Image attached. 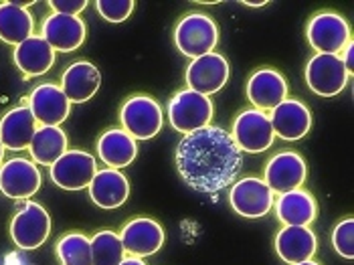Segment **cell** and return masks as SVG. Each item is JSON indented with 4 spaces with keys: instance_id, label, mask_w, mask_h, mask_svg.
Segmentation results:
<instances>
[{
    "instance_id": "1",
    "label": "cell",
    "mask_w": 354,
    "mask_h": 265,
    "mask_svg": "<svg viewBox=\"0 0 354 265\" xmlns=\"http://www.w3.org/2000/svg\"><path fill=\"white\" fill-rule=\"evenodd\" d=\"M176 172L183 183L203 194H217L237 181L243 152L231 134L218 126L187 134L174 150Z\"/></svg>"
},
{
    "instance_id": "2",
    "label": "cell",
    "mask_w": 354,
    "mask_h": 265,
    "mask_svg": "<svg viewBox=\"0 0 354 265\" xmlns=\"http://www.w3.org/2000/svg\"><path fill=\"white\" fill-rule=\"evenodd\" d=\"M215 116L213 100L196 91L185 89L172 95L168 102V122L180 134H192L211 126Z\"/></svg>"
},
{
    "instance_id": "3",
    "label": "cell",
    "mask_w": 354,
    "mask_h": 265,
    "mask_svg": "<svg viewBox=\"0 0 354 265\" xmlns=\"http://www.w3.org/2000/svg\"><path fill=\"white\" fill-rule=\"evenodd\" d=\"M217 43V23L203 12H191V15L183 17L174 28V45L189 59L213 53Z\"/></svg>"
},
{
    "instance_id": "4",
    "label": "cell",
    "mask_w": 354,
    "mask_h": 265,
    "mask_svg": "<svg viewBox=\"0 0 354 265\" xmlns=\"http://www.w3.org/2000/svg\"><path fill=\"white\" fill-rule=\"evenodd\" d=\"M120 124L134 140H152L162 130V107L150 95H134L120 107Z\"/></svg>"
},
{
    "instance_id": "5",
    "label": "cell",
    "mask_w": 354,
    "mask_h": 265,
    "mask_svg": "<svg viewBox=\"0 0 354 265\" xmlns=\"http://www.w3.org/2000/svg\"><path fill=\"white\" fill-rule=\"evenodd\" d=\"M306 35L310 47L320 55H340L353 41L346 19L332 10L316 12L308 23Z\"/></svg>"
},
{
    "instance_id": "6",
    "label": "cell",
    "mask_w": 354,
    "mask_h": 265,
    "mask_svg": "<svg viewBox=\"0 0 354 265\" xmlns=\"http://www.w3.org/2000/svg\"><path fill=\"white\" fill-rule=\"evenodd\" d=\"M51 235V214L39 203L27 201L10 221V237L19 249L35 251Z\"/></svg>"
},
{
    "instance_id": "7",
    "label": "cell",
    "mask_w": 354,
    "mask_h": 265,
    "mask_svg": "<svg viewBox=\"0 0 354 265\" xmlns=\"http://www.w3.org/2000/svg\"><path fill=\"white\" fill-rule=\"evenodd\" d=\"M231 138H233L235 146L247 154H261V152L270 150L273 140H275L270 116L255 107L241 111L233 122Z\"/></svg>"
},
{
    "instance_id": "8",
    "label": "cell",
    "mask_w": 354,
    "mask_h": 265,
    "mask_svg": "<svg viewBox=\"0 0 354 265\" xmlns=\"http://www.w3.org/2000/svg\"><path fill=\"white\" fill-rule=\"evenodd\" d=\"M348 71L340 55L316 53L306 65V83L320 98H334L348 85Z\"/></svg>"
},
{
    "instance_id": "9",
    "label": "cell",
    "mask_w": 354,
    "mask_h": 265,
    "mask_svg": "<svg viewBox=\"0 0 354 265\" xmlns=\"http://www.w3.org/2000/svg\"><path fill=\"white\" fill-rule=\"evenodd\" d=\"M229 75H231L229 61L223 55L213 51V53L192 59L187 67L185 80L191 91L211 98L227 85Z\"/></svg>"
},
{
    "instance_id": "10",
    "label": "cell",
    "mask_w": 354,
    "mask_h": 265,
    "mask_svg": "<svg viewBox=\"0 0 354 265\" xmlns=\"http://www.w3.org/2000/svg\"><path fill=\"white\" fill-rule=\"evenodd\" d=\"M275 194L261 179L247 176L231 185L229 205L231 209L245 219H261L272 211Z\"/></svg>"
},
{
    "instance_id": "11",
    "label": "cell",
    "mask_w": 354,
    "mask_h": 265,
    "mask_svg": "<svg viewBox=\"0 0 354 265\" xmlns=\"http://www.w3.org/2000/svg\"><path fill=\"white\" fill-rule=\"evenodd\" d=\"M51 168V183L63 190H83L91 185L95 172H97V162L83 150H67L61 158L55 162Z\"/></svg>"
},
{
    "instance_id": "12",
    "label": "cell",
    "mask_w": 354,
    "mask_h": 265,
    "mask_svg": "<svg viewBox=\"0 0 354 265\" xmlns=\"http://www.w3.org/2000/svg\"><path fill=\"white\" fill-rule=\"evenodd\" d=\"M120 241L124 245V251L130 253V257L144 259V257L156 255L162 249L166 233L158 221L140 217L124 225L120 233Z\"/></svg>"
},
{
    "instance_id": "13",
    "label": "cell",
    "mask_w": 354,
    "mask_h": 265,
    "mask_svg": "<svg viewBox=\"0 0 354 265\" xmlns=\"http://www.w3.org/2000/svg\"><path fill=\"white\" fill-rule=\"evenodd\" d=\"M41 170L32 160L17 156L0 166V190L8 199H28L41 188Z\"/></svg>"
},
{
    "instance_id": "14",
    "label": "cell",
    "mask_w": 354,
    "mask_h": 265,
    "mask_svg": "<svg viewBox=\"0 0 354 265\" xmlns=\"http://www.w3.org/2000/svg\"><path fill=\"white\" fill-rule=\"evenodd\" d=\"M306 172L308 168L300 154L294 150H283L266 164V172L261 181L272 188L273 194L275 192L283 194L300 188L306 181Z\"/></svg>"
},
{
    "instance_id": "15",
    "label": "cell",
    "mask_w": 354,
    "mask_h": 265,
    "mask_svg": "<svg viewBox=\"0 0 354 265\" xmlns=\"http://www.w3.org/2000/svg\"><path fill=\"white\" fill-rule=\"evenodd\" d=\"M28 109L37 124L41 126H59L69 118L71 104L55 83H41L32 89L28 98Z\"/></svg>"
},
{
    "instance_id": "16",
    "label": "cell",
    "mask_w": 354,
    "mask_h": 265,
    "mask_svg": "<svg viewBox=\"0 0 354 265\" xmlns=\"http://www.w3.org/2000/svg\"><path fill=\"white\" fill-rule=\"evenodd\" d=\"M41 37L49 43L55 53H71L83 45L87 37V25L80 17H65L53 12L43 21Z\"/></svg>"
},
{
    "instance_id": "17",
    "label": "cell",
    "mask_w": 354,
    "mask_h": 265,
    "mask_svg": "<svg viewBox=\"0 0 354 265\" xmlns=\"http://www.w3.org/2000/svg\"><path fill=\"white\" fill-rule=\"evenodd\" d=\"M249 104L259 111H272L288 100V81L275 69H257L245 85Z\"/></svg>"
},
{
    "instance_id": "18",
    "label": "cell",
    "mask_w": 354,
    "mask_h": 265,
    "mask_svg": "<svg viewBox=\"0 0 354 265\" xmlns=\"http://www.w3.org/2000/svg\"><path fill=\"white\" fill-rule=\"evenodd\" d=\"M273 134L288 142H298L306 138L312 128V113L310 107L300 100H283L270 113Z\"/></svg>"
},
{
    "instance_id": "19",
    "label": "cell",
    "mask_w": 354,
    "mask_h": 265,
    "mask_svg": "<svg viewBox=\"0 0 354 265\" xmlns=\"http://www.w3.org/2000/svg\"><path fill=\"white\" fill-rule=\"evenodd\" d=\"M102 85L100 69L89 61H75L71 63L63 77H61V91L69 100V104H85L89 102Z\"/></svg>"
},
{
    "instance_id": "20",
    "label": "cell",
    "mask_w": 354,
    "mask_h": 265,
    "mask_svg": "<svg viewBox=\"0 0 354 265\" xmlns=\"http://www.w3.org/2000/svg\"><path fill=\"white\" fill-rule=\"evenodd\" d=\"M89 199L93 205L100 209H120L126 205L130 197V181L126 179L124 172L113 170V168H104L97 170L91 185L87 186Z\"/></svg>"
},
{
    "instance_id": "21",
    "label": "cell",
    "mask_w": 354,
    "mask_h": 265,
    "mask_svg": "<svg viewBox=\"0 0 354 265\" xmlns=\"http://www.w3.org/2000/svg\"><path fill=\"white\" fill-rule=\"evenodd\" d=\"M318 239L310 227H283L275 235V251L281 262L298 265L314 257Z\"/></svg>"
},
{
    "instance_id": "22",
    "label": "cell",
    "mask_w": 354,
    "mask_h": 265,
    "mask_svg": "<svg viewBox=\"0 0 354 265\" xmlns=\"http://www.w3.org/2000/svg\"><path fill=\"white\" fill-rule=\"evenodd\" d=\"M37 128V120L27 106L12 107L0 120V144L12 152L27 150Z\"/></svg>"
},
{
    "instance_id": "23",
    "label": "cell",
    "mask_w": 354,
    "mask_h": 265,
    "mask_svg": "<svg viewBox=\"0 0 354 265\" xmlns=\"http://www.w3.org/2000/svg\"><path fill=\"white\" fill-rule=\"evenodd\" d=\"M273 205H275V214L283 223V227H310L318 214L316 199L304 188L279 194L277 203Z\"/></svg>"
},
{
    "instance_id": "24",
    "label": "cell",
    "mask_w": 354,
    "mask_h": 265,
    "mask_svg": "<svg viewBox=\"0 0 354 265\" xmlns=\"http://www.w3.org/2000/svg\"><path fill=\"white\" fill-rule=\"evenodd\" d=\"M12 59L21 73H25L27 77H39L53 67L55 51L41 35H32L15 47Z\"/></svg>"
},
{
    "instance_id": "25",
    "label": "cell",
    "mask_w": 354,
    "mask_h": 265,
    "mask_svg": "<svg viewBox=\"0 0 354 265\" xmlns=\"http://www.w3.org/2000/svg\"><path fill=\"white\" fill-rule=\"evenodd\" d=\"M30 2H0V41L6 45H21L32 37L35 19L28 10Z\"/></svg>"
},
{
    "instance_id": "26",
    "label": "cell",
    "mask_w": 354,
    "mask_h": 265,
    "mask_svg": "<svg viewBox=\"0 0 354 265\" xmlns=\"http://www.w3.org/2000/svg\"><path fill=\"white\" fill-rule=\"evenodd\" d=\"M97 154L104 164H108L109 168L120 170L130 166L138 156V144L136 140L126 134L124 130H108L100 136L97 140Z\"/></svg>"
},
{
    "instance_id": "27",
    "label": "cell",
    "mask_w": 354,
    "mask_h": 265,
    "mask_svg": "<svg viewBox=\"0 0 354 265\" xmlns=\"http://www.w3.org/2000/svg\"><path fill=\"white\" fill-rule=\"evenodd\" d=\"M67 144H69V138L59 126H39L32 134L28 150L35 164L53 166L55 162L67 152Z\"/></svg>"
},
{
    "instance_id": "28",
    "label": "cell",
    "mask_w": 354,
    "mask_h": 265,
    "mask_svg": "<svg viewBox=\"0 0 354 265\" xmlns=\"http://www.w3.org/2000/svg\"><path fill=\"white\" fill-rule=\"evenodd\" d=\"M91 243V265H120L126 259L120 235L113 231H100L89 239Z\"/></svg>"
},
{
    "instance_id": "29",
    "label": "cell",
    "mask_w": 354,
    "mask_h": 265,
    "mask_svg": "<svg viewBox=\"0 0 354 265\" xmlns=\"http://www.w3.org/2000/svg\"><path fill=\"white\" fill-rule=\"evenodd\" d=\"M55 253L61 265H91V243L83 233H67L57 241Z\"/></svg>"
},
{
    "instance_id": "30",
    "label": "cell",
    "mask_w": 354,
    "mask_h": 265,
    "mask_svg": "<svg viewBox=\"0 0 354 265\" xmlns=\"http://www.w3.org/2000/svg\"><path fill=\"white\" fill-rule=\"evenodd\" d=\"M95 8L104 21L118 25V23H124L132 17L136 2L134 0H97Z\"/></svg>"
},
{
    "instance_id": "31",
    "label": "cell",
    "mask_w": 354,
    "mask_h": 265,
    "mask_svg": "<svg viewBox=\"0 0 354 265\" xmlns=\"http://www.w3.org/2000/svg\"><path fill=\"white\" fill-rule=\"evenodd\" d=\"M332 247L344 259H353L354 257V221L351 217L340 221L334 227V231H332Z\"/></svg>"
},
{
    "instance_id": "32",
    "label": "cell",
    "mask_w": 354,
    "mask_h": 265,
    "mask_svg": "<svg viewBox=\"0 0 354 265\" xmlns=\"http://www.w3.org/2000/svg\"><path fill=\"white\" fill-rule=\"evenodd\" d=\"M49 6L55 10V15L65 17H80L87 8V0H51Z\"/></svg>"
},
{
    "instance_id": "33",
    "label": "cell",
    "mask_w": 354,
    "mask_h": 265,
    "mask_svg": "<svg viewBox=\"0 0 354 265\" xmlns=\"http://www.w3.org/2000/svg\"><path fill=\"white\" fill-rule=\"evenodd\" d=\"M340 59H342V63H344V67H346V71H348V75H353L354 71V47H353V41L342 49V53H340Z\"/></svg>"
},
{
    "instance_id": "34",
    "label": "cell",
    "mask_w": 354,
    "mask_h": 265,
    "mask_svg": "<svg viewBox=\"0 0 354 265\" xmlns=\"http://www.w3.org/2000/svg\"><path fill=\"white\" fill-rule=\"evenodd\" d=\"M120 265H146V264H144V259H138V257H126V259H124Z\"/></svg>"
},
{
    "instance_id": "35",
    "label": "cell",
    "mask_w": 354,
    "mask_h": 265,
    "mask_svg": "<svg viewBox=\"0 0 354 265\" xmlns=\"http://www.w3.org/2000/svg\"><path fill=\"white\" fill-rule=\"evenodd\" d=\"M243 4H245V6H251V8H261V6H266L268 2H266V0H261V2H249V0H245Z\"/></svg>"
},
{
    "instance_id": "36",
    "label": "cell",
    "mask_w": 354,
    "mask_h": 265,
    "mask_svg": "<svg viewBox=\"0 0 354 265\" xmlns=\"http://www.w3.org/2000/svg\"><path fill=\"white\" fill-rule=\"evenodd\" d=\"M298 265H320L318 262H314V259H308V262H301V264Z\"/></svg>"
},
{
    "instance_id": "37",
    "label": "cell",
    "mask_w": 354,
    "mask_h": 265,
    "mask_svg": "<svg viewBox=\"0 0 354 265\" xmlns=\"http://www.w3.org/2000/svg\"><path fill=\"white\" fill-rule=\"evenodd\" d=\"M2 158H4V146L0 144V166H2Z\"/></svg>"
}]
</instances>
